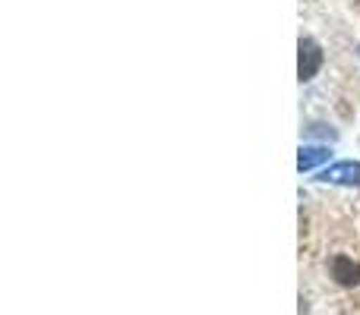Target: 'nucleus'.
Returning a JSON list of instances; mask_svg holds the SVG:
<instances>
[{
  "mask_svg": "<svg viewBox=\"0 0 360 315\" xmlns=\"http://www.w3.org/2000/svg\"><path fill=\"white\" fill-rule=\"evenodd\" d=\"M300 57H297V76L300 82L313 79L316 76V69L323 67V51H319V44L313 41V38H300Z\"/></svg>",
  "mask_w": 360,
  "mask_h": 315,
  "instance_id": "nucleus-1",
  "label": "nucleus"
},
{
  "mask_svg": "<svg viewBox=\"0 0 360 315\" xmlns=\"http://www.w3.org/2000/svg\"><path fill=\"white\" fill-rule=\"evenodd\" d=\"M319 180L338 186H360V161H338V164L326 167Z\"/></svg>",
  "mask_w": 360,
  "mask_h": 315,
  "instance_id": "nucleus-2",
  "label": "nucleus"
},
{
  "mask_svg": "<svg viewBox=\"0 0 360 315\" xmlns=\"http://www.w3.org/2000/svg\"><path fill=\"white\" fill-rule=\"evenodd\" d=\"M329 268H332V278H335L338 284H345V287L360 284V265L354 259H348V255H335V259L329 262Z\"/></svg>",
  "mask_w": 360,
  "mask_h": 315,
  "instance_id": "nucleus-3",
  "label": "nucleus"
},
{
  "mask_svg": "<svg viewBox=\"0 0 360 315\" xmlns=\"http://www.w3.org/2000/svg\"><path fill=\"white\" fill-rule=\"evenodd\" d=\"M332 152L326 149V145H307V149H300L297 155V167L300 170H313L316 164H323V161H329Z\"/></svg>",
  "mask_w": 360,
  "mask_h": 315,
  "instance_id": "nucleus-4",
  "label": "nucleus"
}]
</instances>
